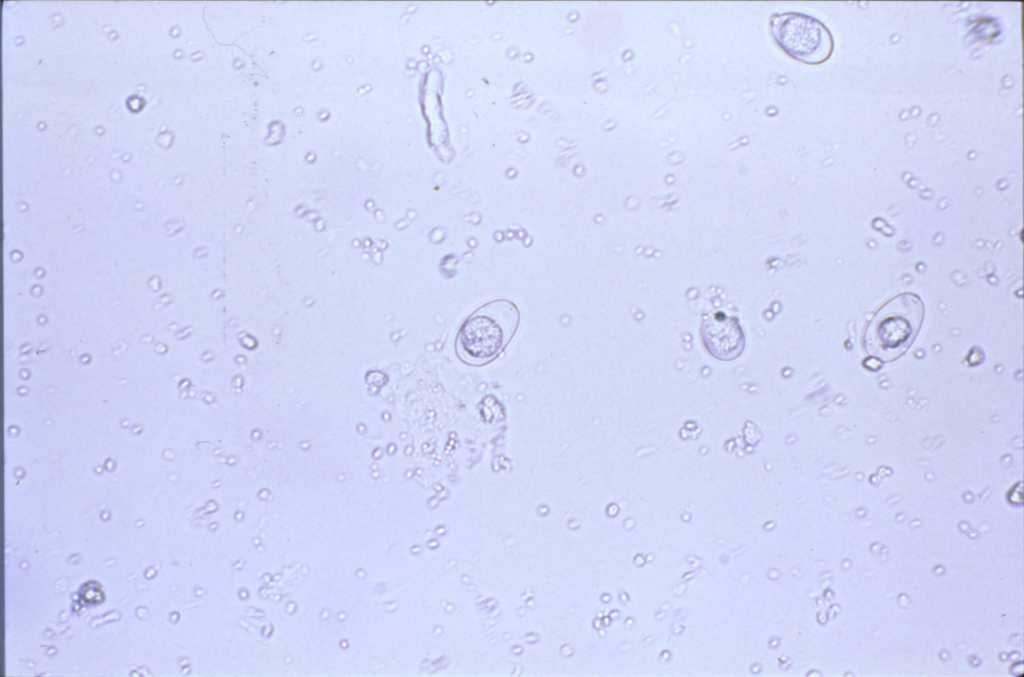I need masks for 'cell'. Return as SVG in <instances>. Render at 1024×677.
Listing matches in <instances>:
<instances>
[{"instance_id": "obj_1", "label": "cell", "mask_w": 1024, "mask_h": 677, "mask_svg": "<svg viewBox=\"0 0 1024 677\" xmlns=\"http://www.w3.org/2000/svg\"><path fill=\"white\" fill-rule=\"evenodd\" d=\"M520 320L516 305L508 300L489 302L461 325L456 338L459 358L470 365H484L507 346Z\"/></svg>"}, {"instance_id": "obj_2", "label": "cell", "mask_w": 1024, "mask_h": 677, "mask_svg": "<svg viewBox=\"0 0 1024 677\" xmlns=\"http://www.w3.org/2000/svg\"><path fill=\"white\" fill-rule=\"evenodd\" d=\"M924 317L921 299L902 293L890 299L874 314L866 326L863 342L866 352L883 362L901 357L915 340Z\"/></svg>"}, {"instance_id": "obj_3", "label": "cell", "mask_w": 1024, "mask_h": 677, "mask_svg": "<svg viewBox=\"0 0 1024 677\" xmlns=\"http://www.w3.org/2000/svg\"><path fill=\"white\" fill-rule=\"evenodd\" d=\"M777 45L790 57L807 64L826 61L833 51V38L819 20L796 12L776 13L770 19Z\"/></svg>"}, {"instance_id": "obj_4", "label": "cell", "mask_w": 1024, "mask_h": 677, "mask_svg": "<svg viewBox=\"0 0 1024 677\" xmlns=\"http://www.w3.org/2000/svg\"><path fill=\"white\" fill-rule=\"evenodd\" d=\"M700 334L707 351L719 360L737 358L745 346V337L737 319L721 312L703 321Z\"/></svg>"}, {"instance_id": "obj_5", "label": "cell", "mask_w": 1024, "mask_h": 677, "mask_svg": "<svg viewBox=\"0 0 1024 677\" xmlns=\"http://www.w3.org/2000/svg\"><path fill=\"white\" fill-rule=\"evenodd\" d=\"M86 594H90V595H87V596H85V599H86L87 601H97V597H98V596H100V593H99V592H98V591L96 590V588H93V589H92V588H89V589H88V590H87V591H86V592L84 593V595H86Z\"/></svg>"}]
</instances>
